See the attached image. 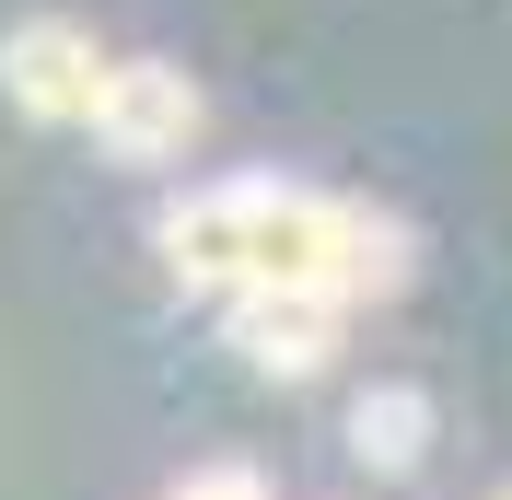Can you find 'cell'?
<instances>
[{
	"label": "cell",
	"mask_w": 512,
	"mask_h": 500,
	"mask_svg": "<svg viewBox=\"0 0 512 500\" xmlns=\"http://www.w3.org/2000/svg\"><path fill=\"white\" fill-rule=\"evenodd\" d=\"M105 70L117 59H105L70 12H35V24L0 35V94H12V117H35V128H94Z\"/></svg>",
	"instance_id": "1"
},
{
	"label": "cell",
	"mask_w": 512,
	"mask_h": 500,
	"mask_svg": "<svg viewBox=\"0 0 512 500\" xmlns=\"http://www.w3.org/2000/svg\"><path fill=\"white\" fill-rule=\"evenodd\" d=\"M198 128H210V105H198V82L175 59H117L105 70V105H94V140H105V163H175V152H198Z\"/></svg>",
	"instance_id": "2"
},
{
	"label": "cell",
	"mask_w": 512,
	"mask_h": 500,
	"mask_svg": "<svg viewBox=\"0 0 512 500\" xmlns=\"http://www.w3.org/2000/svg\"><path fill=\"white\" fill-rule=\"evenodd\" d=\"M338 326H350V314L315 303V291H233L222 303V349L256 361L268 384H315L326 361H338Z\"/></svg>",
	"instance_id": "3"
},
{
	"label": "cell",
	"mask_w": 512,
	"mask_h": 500,
	"mask_svg": "<svg viewBox=\"0 0 512 500\" xmlns=\"http://www.w3.org/2000/svg\"><path fill=\"white\" fill-rule=\"evenodd\" d=\"M419 454H431V396L419 384H373L350 407V466L361 477H419Z\"/></svg>",
	"instance_id": "4"
},
{
	"label": "cell",
	"mask_w": 512,
	"mask_h": 500,
	"mask_svg": "<svg viewBox=\"0 0 512 500\" xmlns=\"http://www.w3.org/2000/svg\"><path fill=\"white\" fill-rule=\"evenodd\" d=\"M489 500H512V489H489Z\"/></svg>",
	"instance_id": "5"
}]
</instances>
